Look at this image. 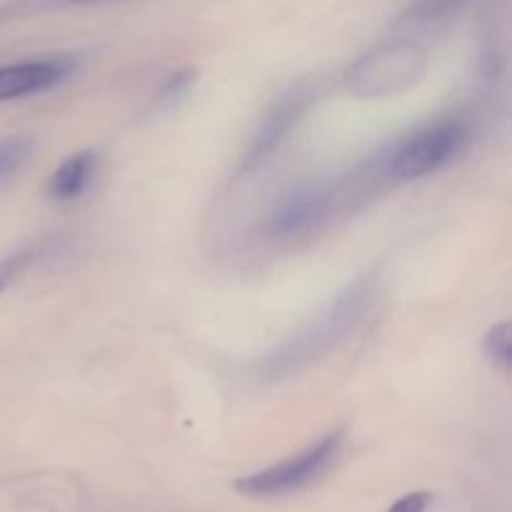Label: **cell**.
Wrapping results in <instances>:
<instances>
[{
  "label": "cell",
  "mask_w": 512,
  "mask_h": 512,
  "mask_svg": "<svg viewBox=\"0 0 512 512\" xmlns=\"http://www.w3.org/2000/svg\"><path fill=\"white\" fill-rule=\"evenodd\" d=\"M33 143L20 135H10V138L0 140V183L13 178L30 158Z\"/></svg>",
  "instance_id": "cell-9"
},
{
  "label": "cell",
  "mask_w": 512,
  "mask_h": 512,
  "mask_svg": "<svg viewBox=\"0 0 512 512\" xmlns=\"http://www.w3.org/2000/svg\"><path fill=\"white\" fill-rule=\"evenodd\" d=\"M465 3H468V0H415V3L410 5V15H413V20H418V23H430V20L438 23V20H445L453 13H458Z\"/></svg>",
  "instance_id": "cell-11"
},
{
  "label": "cell",
  "mask_w": 512,
  "mask_h": 512,
  "mask_svg": "<svg viewBox=\"0 0 512 512\" xmlns=\"http://www.w3.org/2000/svg\"><path fill=\"white\" fill-rule=\"evenodd\" d=\"M30 255H33V253H30V250H25V253H15V255H10V258H5L3 263H0V293L8 288L10 280L18 278V273L25 268V263L30 260Z\"/></svg>",
  "instance_id": "cell-12"
},
{
  "label": "cell",
  "mask_w": 512,
  "mask_h": 512,
  "mask_svg": "<svg viewBox=\"0 0 512 512\" xmlns=\"http://www.w3.org/2000/svg\"><path fill=\"white\" fill-rule=\"evenodd\" d=\"M310 100H313V93H308V90H293V93L283 95V98L270 108V113L265 115L263 123H260L258 133H255L248 155H245V168H258V165H263L265 160L283 145V140L288 138L290 130H293L295 125H298V120L305 115Z\"/></svg>",
  "instance_id": "cell-6"
},
{
  "label": "cell",
  "mask_w": 512,
  "mask_h": 512,
  "mask_svg": "<svg viewBox=\"0 0 512 512\" xmlns=\"http://www.w3.org/2000/svg\"><path fill=\"white\" fill-rule=\"evenodd\" d=\"M343 193L338 180L333 183H305L290 190L275 203L263 220L265 240L275 245H293L318 235L335 215H345Z\"/></svg>",
  "instance_id": "cell-4"
},
{
  "label": "cell",
  "mask_w": 512,
  "mask_h": 512,
  "mask_svg": "<svg viewBox=\"0 0 512 512\" xmlns=\"http://www.w3.org/2000/svg\"><path fill=\"white\" fill-rule=\"evenodd\" d=\"M428 53L413 40H388L360 55L345 73V88L358 98H390L418 85Z\"/></svg>",
  "instance_id": "cell-3"
},
{
  "label": "cell",
  "mask_w": 512,
  "mask_h": 512,
  "mask_svg": "<svg viewBox=\"0 0 512 512\" xmlns=\"http://www.w3.org/2000/svg\"><path fill=\"white\" fill-rule=\"evenodd\" d=\"M65 65L58 60H35L0 68V103L43 93L65 78Z\"/></svg>",
  "instance_id": "cell-7"
},
{
  "label": "cell",
  "mask_w": 512,
  "mask_h": 512,
  "mask_svg": "<svg viewBox=\"0 0 512 512\" xmlns=\"http://www.w3.org/2000/svg\"><path fill=\"white\" fill-rule=\"evenodd\" d=\"M68 3H100V0H68Z\"/></svg>",
  "instance_id": "cell-14"
},
{
  "label": "cell",
  "mask_w": 512,
  "mask_h": 512,
  "mask_svg": "<svg viewBox=\"0 0 512 512\" xmlns=\"http://www.w3.org/2000/svg\"><path fill=\"white\" fill-rule=\"evenodd\" d=\"M430 505V493H410L403 495L398 503H393L388 512H425Z\"/></svg>",
  "instance_id": "cell-13"
},
{
  "label": "cell",
  "mask_w": 512,
  "mask_h": 512,
  "mask_svg": "<svg viewBox=\"0 0 512 512\" xmlns=\"http://www.w3.org/2000/svg\"><path fill=\"white\" fill-rule=\"evenodd\" d=\"M375 300V278L355 280L340 295H335L333 303L325 305L315 318H310L298 333L290 335L278 350L263 358L258 365V373L263 380H283L290 375L303 373L313 363L338 348L350 333L360 328V323L368 315L370 305Z\"/></svg>",
  "instance_id": "cell-1"
},
{
  "label": "cell",
  "mask_w": 512,
  "mask_h": 512,
  "mask_svg": "<svg viewBox=\"0 0 512 512\" xmlns=\"http://www.w3.org/2000/svg\"><path fill=\"white\" fill-rule=\"evenodd\" d=\"M470 130L463 120L445 118L418 128L405 138L393 140L380 153L370 158L383 188L423 178L448 165L455 155L465 150Z\"/></svg>",
  "instance_id": "cell-2"
},
{
  "label": "cell",
  "mask_w": 512,
  "mask_h": 512,
  "mask_svg": "<svg viewBox=\"0 0 512 512\" xmlns=\"http://www.w3.org/2000/svg\"><path fill=\"white\" fill-rule=\"evenodd\" d=\"M485 355L493 360L495 365H500L503 370H508L512 365V325L500 323L485 335Z\"/></svg>",
  "instance_id": "cell-10"
},
{
  "label": "cell",
  "mask_w": 512,
  "mask_h": 512,
  "mask_svg": "<svg viewBox=\"0 0 512 512\" xmlns=\"http://www.w3.org/2000/svg\"><path fill=\"white\" fill-rule=\"evenodd\" d=\"M95 173V155L93 153H75L50 175L48 193L60 203L80 198L88 188L90 178Z\"/></svg>",
  "instance_id": "cell-8"
},
{
  "label": "cell",
  "mask_w": 512,
  "mask_h": 512,
  "mask_svg": "<svg viewBox=\"0 0 512 512\" xmlns=\"http://www.w3.org/2000/svg\"><path fill=\"white\" fill-rule=\"evenodd\" d=\"M340 448H343V433H330L308 450H303L295 458L283 460V463L273 465L268 470H260L255 475H245L235 483V490L245 498L255 500H270L283 498V495H293L298 490L308 488V485L318 483L333 463L338 460Z\"/></svg>",
  "instance_id": "cell-5"
}]
</instances>
